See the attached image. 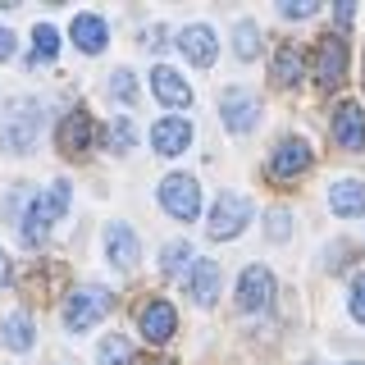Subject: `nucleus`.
Segmentation results:
<instances>
[{
    "instance_id": "25",
    "label": "nucleus",
    "mask_w": 365,
    "mask_h": 365,
    "mask_svg": "<svg viewBox=\"0 0 365 365\" xmlns=\"http://www.w3.org/2000/svg\"><path fill=\"white\" fill-rule=\"evenodd\" d=\"M133 356V347H128V338H119V334H110L106 342H101V365H128Z\"/></svg>"
},
{
    "instance_id": "9",
    "label": "nucleus",
    "mask_w": 365,
    "mask_h": 365,
    "mask_svg": "<svg viewBox=\"0 0 365 365\" xmlns=\"http://www.w3.org/2000/svg\"><path fill=\"white\" fill-rule=\"evenodd\" d=\"M137 324H142V338L146 342H169L178 329V311L165 302V297H151V302L142 306V315H137Z\"/></svg>"
},
{
    "instance_id": "35",
    "label": "nucleus",
    "mask_w": 365,
    "mask_h": 365,
    "mask_svg": "<svg viewBox=\"0 0 365 365\" xmlns=\"http://www.w3.org/2000/svg\"><path fill=\"white\" fill-rule=\"evenodd\" d=\"M356 365H361V361H356Z\"/></svg>"
},
{
    "instance_id": "7",
    "label": "nucleus",
    "mask_w": 365,
    "mask_h": 365,
    "mask_svg": "<svg viewBox=\"0 0 365 365\" xmlns=\"http://www.w3.org/2000/svg\"><path fill=\"white\" fill-rule=\"evenodd\" d=\"M220 114H224V128L242 137V133L256 128V119H260V96H251L242 87H228L224 101H220Z\"/></svg>"
},
{
    "instance_id": "8",
    "label": "nucleus",
    "mask_w": 365,
    "mask_h": 365,
    "mask_svg": "<svg viewBox=\"0 0 365 365\" xmlns=\"http://www.w3.org/2000/svg\"><path fill=\"white\" fill-rule=\"evenodd\" d=\"M311 146L302 142V137H283L279 146H274V155H269V178H297V174H306L311 169Z\"/></svg>"
},
{
    "instance_id": "14",
    "label": "nucleus",
    "mask_w": 365,
    "mask_h": 365,
    "mask_svg": "<svg viewBox=\"0 0 365 365\" xmlns=\"http://www.w3.org/2000/svg\"><path fill=\"white\" fill-rule=\"evenodd\" d=\"M187 142H192V123L187 119H160L155 128H151V146H155L160 155L187 151Z\"/></svg>"
},
{
    "instance_id": "17",
    "label": "nucleus",
    "mask_w": 365,
    "mask_h": 365,
    "mask_svg": "<svg viewBox=\"0 0 365 365\" xmlns=\"http://www.w3.org/2000/svg\"><path fill=\"white\" fill-rule=\"evenodd\" d=\"M68 32H73L78 51H87V55L106 51V41H110V28H106V19H101V14H78Z\"/></svg>"
},
{
    "instance_id": "11",
    "label": "nucleus",
    "mask_w": 365,
    "mask_h": 365,
    "mask_svg": "<svg viewBox=\"0 0 365 365\" xmlns=\"http://www.w3.org/2000/svg\"><path fill=\"white\" fill-rule=\"evenodd\" d=\"M91 137H96V123H91L87 110H68L60 123V151L64 155H87L91 151Z\"/></svg>"
},
{
    "instance_id": "6",
    "label": "nucleus",
    "mask_w": 365,
    "mask_h": 365,
    "mask_svg": "<svg viewBox=\"0 0 365 365\" xmlns=\"http://www.w3.org/2000/svg\"><path fill=\"white\" fill-rule=\"evenodd\" d=\"M247 220H251V201L247 197H237V192H220V201H215V210H210V237H237L247 228Z\"/></svg>"
},
{
    "instance_id": "23",
    "label": "nucleus",
    "mask_w": 365,
    "mask_h": 365,
    "mask_svg": "<svg viewBox=\"0 0 365 365\" xmlns=\"http://www.w3.org/2000/svg\"><path fill=\"white\" fill-rule=\"evenodd\" d=\"M233 37H237V46H233L237 60H256V55H260V28H256V23H237Z\"/></svg>"
},
{
    "instance_id": "13",
    "label": "nucleus",
    "mask_w": 365,
    "mask_h": 365,
    "mask_svg": "<svg viewBox=\"0 0 365 365\" xmlns=\"http://www.w3.org/2000/svg\"><path fill=\"white\" fill-rule=\"evenodd\" d=\"M178 51L187 55L192 64H215L220 46H215V32L205 28V23H192V28H182V32H178Z\"/></svg>"
},
{
    "instance_id": "1",
    "label": "nucleus",
    "mask_w": 365,
    "mask_h": 365,
    "mask_svg": "<svg viewBox=\"0 0 365 365\" xmlns=\"http://www.w3.org/2000/svg\"><path fill=\"white\" fill-rule=\"evenodd\" d=\"M41 133V101H5V110H0V142H5V151H32V142H37Z\"/></svg>"
},
{
    "instance_id": "10",
    "label": "nucleus",
    "mask_w": 365,
    "mask_h": 365,
    "mask_svg": "<svg viewBox=\"0 0 365 365\" xmlns=\"http://www.w3.org/2000/svg\"><path fill=\"white\" fill-rule=\"evenodd\" d=\"M269 302H274V274L265 265L242 269V279H237V306L242 311H265Z\"/></svg>"
},
{
    "instance_id": "15",
    "label": "nucleus",
    "mask_w": 365,
    "mask_h": 365,
    "mask_svg": "<svg viewBox=\"0 0 365 365\" xmlns=\"http://www.w3.org/2000/svg\"><path fill=\"white\" fill-rule=\"evenodd\" d=\"M151 87H155V96L165 101V106H174V110H187V106H192V87L182 83V78H178L169 64H160L155 73H151Z\"/></svg>"
},
{
    "instance_id": "34",
    "label": "nucleus",
    "mask_w": 365,
    "mask_h": 365,
    "mask_svg": "<svg viewBox=\"0 0 365 365\" xmlns=\"http://www.w3.org/2000/svg\"><path fill=\"white\" fill-rule=\"evenodd\" d=\"M146 365H169V361H146Z\"/></svg>"
},
{
    "instance_id": "5",
    "label": "nucleus",
    "mask_w": 365,
    "mask_h": 365,
    "mask_svg": "<svg viewBox=\"0 0 365 365\" xmlns=\"http://www.w3.org/2000/svg\"><path fill=\"white\" fill-rule=\"evenodd\" d=\"M160 205H165L174 220H197V215H201V187H197V178L169 174L165 182H160Z\"/></svg>"
},
{
    "instance_id": "28",
    "label": "nucleus",
    "mask_w": 365,
    "mask_h": 365,
    "mask_svg": "<svg viewBox=\"0 0 365 365\" xmlns=\"http://www.w3.org/2000/svg\"><path fill=\"white\" fill-rule=\"evenodd\" d=\"M279 9H283V19H311L319 5L315 0H288V5H279Z\"/></svg>"
},
{
    "instance_id": "24",
    "label": "nucleus",
    "mask_w": 365,
    "mask_h": 365,
    "mask_svg": "<svg viewBox=\"0 0 365 365\" xmlns=\"http://www.w3.org/2000/svg\"><path fill=\"white\" fill-rule=\"evenodd\" d=\"M187 260H192V247L187 242H169L165 251H160V269H165V274H182V269H187Z\"/></svg>"
},
{
    "instance_id": "12",
    "label": "nucleus",
    "mask_w": 365,
    "mask_h": 365,
    "mask_svg": "<svg viewBox=\"0 0 365 365\" xmlns=\"http://www.w3.org/2000/svg\"><path fill=\"white\" fill-rule=\"evenodd\" d=\"M334 142L342 151H361L365 146V110L356 101H342L338 114H334Z\"/></svg>"
},
{
    "instance_id": "30",
    "label": "nucleus",
    "mask_w": 365,
    "mask_h": 365,
    "mask_svg": "<svg viewBox=\"0 0 365 365\" xmlns=\"http://www.w3.org/2000/svg\"><path fill=\"white\" fill-rule=\"evenodd\" d=\"M269 237H274V242L288 237V215H283V210H269Z\"/></svg>"
},
{
    "instance_id": "32",
    "label": "nucleus",
    "mask_w": 365,
    "mask_h": 365,
    "mask_svg": "<svg viewBox=\"0 0 365 365\" xmlns=\"http://www.w3.org/2000/svg\"><path fill=\"white\" fill-rule=\"evenodd\" d=\"M0 60H14V32L0 28Z\"/></svg>"
},
{
    "instance_id": "31",
    "label": "nucleus",
    "mask_w": 365,
    "mask_h": 365,
    "mask_svg": "<svg viewBox=\"0 0 365 365\" xmlns=\"http://www.w3.org/2000/svg\"><path fill=\"white\" fill-rule=\"evenodd\" d=\"M334 19H338V28H351V19H356V5H351V0H338Z\"/></svg>"
},
{
    "instance_id": "2",
    "label": "nucleus",
    "mask_w": 365,
    "mask_h": 365,
    "mask_svg": "<svg viewBox=\"0 0 365 365\" xmlns=\"http://www.w3.org/2000/svg\"><path fill=\"white\" fill-rule=\"evenodd\" d=\"M68 197H73V192H68V182H64V178H60V182H51L41 197H32V201H28V215H23V242L37 247L41 237L51 233V224L68 210Z\"/></svg>"
},
{
    "instance_id": "29",
    "label": "nucleus",
    "mask_w": 365,
    "mask_h": 365,
    "mask_svg": "<svg viewBox=\"0 0 365 365\" xmlns=\"http://www.w3.org/2000/svg\"><path fill=\"white\" fill-rule=\"evenodd\" d=\"M351 315L365 324V274H356V283H351Z\"/></svg>"
},
{
    "instance_id": "4",
    "label": "nucleus",
    "mask_w": 365,
    "mask_h": 365,
    "mask_svg": "<svg viewBox=\"0 0 365 365\" xmlns=\"http://www.w3.org/2000/svg\"><path fill=\"white\" fill-rule=\"evenodd\" d=\"M106 311H110L106 288H78V292H68V302H64V329L68 334H83V329H91Z\"/></svg>"
},
{
    "instance_id": "22",
    "label": "nucleus",
    "mask_w": 365,
    "mask_h": 365,
    "mask_svg": "<svg viewBox=\"0 0 365 365\" xmlns=\"http://www.w3.org/2000/svg\"><path fill=\"white\" fill-rule=\"evenodd\" d=\"M55 51H60V32H55L51 23H37V28H32V64L55 60Z\"/></svg>"
},
{
    "instance_id": "26",
    "label": "nucleus",
    "mask_w": 365,
    "mask_h": 365,
    "mask_svg": "<svg viewBox=\"0 0 365 365\" xmlns=\"http://www.w3.org/2000/svg\"><path fill=\"white\" fill-rule=\"evenodd\" d=\"M133 137H137V133H133V123L119 114V119H114L110 128H106V146H110V151H128V146H133Z\"/></svg>"
},
{
    "instance_id": "19",
    "label": "nucleus",
    "mask_w": 365,
    "mask_h": 365,
    "mask_svg": "<svg viewBox=\"0 0 365 365\" xmlns=\"http://www.w3.org/2000/svg\"><path fill=\"white\" fill-rule=\"evenodd\" d=\"M329 205H334L338 215H365V187L351 182V178H342V182L329 187Z\"/></svg>"
},
{
    "instance_id": "20",
    "label": "nucleus",
    "mask_w": 365,
    "mask_h": 365,
    "mask_svg": "<svg viewBox=\"0 0 365 365\" xmlns=\"http://www.w3.org/2000/svg\"><path fill=\"white\" fill-rule=\"evenodd\" d=\"M0 342H5L9 351H28L32 347V315L28 311H14L0 324Z\"/></svg>"
},
{
    "instance_id": "18",
    "label": "nucleus",
    "mask_w": 365,
    "mask_h": 365,
    "mask_svg": "<svg viewBox=\"0 0 365 365\" xmlns=\"http://www.w3.org/2000/svg\"><path fill=\"white\" fill-rule=\"evenodd\" d=\"M187 292L197 297L201 306H210L215 297H220V265H215V260H197V265H192V279H187Z\"/></svg>"
},
{
    "instance_id": "21",
    "label": "nucleus",
    "mask_w": 365,
    "mask_h": 365,
    "mask_svg": "<svg viewBox=\"0 0 365 365\" xmlns=\"http://www.w3.org/2000/svg\"><path fill=\"white\" fill-rule=\"evenodd\" d=\"M297 78H302V51H297L292 41H283L279 51H274V83H279V87H292Z\"/></svg>"
},
{
    "instance_id": "16",
    "label": "nucleus",
    "mask_w": 365,
    "mask_h": 365,
    "mask_svg": "<svg viewBox=\"0 0 365 365\" xmlns=\"http://www.w3.org/2000/svg\"><path fill=\"white\" fill-rule=\"evenodd\" d=\"M106 251H110V265L133 269L137 265V233L128 224H110L106 228Z\"/></svg>"
},
{
    "instance_id": "27",
    "label": "nucleus",
    "mask_w": 365,
    "mask_h": 365,
    "mask_svg": "<svg viewBox=\"0 0 365 365\" xmlns=\"http://www.w3.org/2000/svg\"><path fill=\"white\" fill-rule=\"evenodd\" d=\"M110 96L128 101V106L137 101V78L128 73V68H114V73H110Z\"/></svg>"
},
{
    "instance_id": "33",
    "label": "nucleus",
    "mask_w": 365,
    "mask_h": 365,
    "mask_svg": "<svg viewBox=\"0 0 365 365\" xmlns=\"http://www.w3.org/2000/svg\"><path fill=\"white\" fill-rule=\"evenodd\" d=\"M9 279H14V265H9V256L0 251V283H9Z\"/></svg>"
},
{
    "instance_id": "3",
    "label": "nucleus",
    "mask_w": 365,
    "mask_h": 365,
    "mask_svg": "<svg viewBox=\"0 0 365 365\" xmlns=\"http://www.w3.org/2000/svg\"><path fill=\"white\" fill-rule=\"evenodd\" d=\"M347 41H342V32H324V37L315 41V55H311V78L324 91H334L342 78H347Z\"/></svg>"
}]
</instances>
